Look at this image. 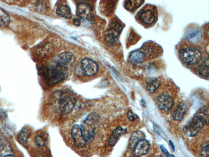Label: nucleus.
Instances as JSON below:
<instances>
[{
	"instance_id": "obj_32",
	"label": "nucleus",
	"mask_w": 209,
	"mask_h": 157,
	"mask_svg": "<svg viewBox=\"0 0 209 157\" xmlns=\"http://www.w3.org/2000/svg\"><path fill=\"white\" fill-rule=\"evenodd\" d=\"M160 149H161L162 152L164 154L166 157H171V154H169V152H168L167 150L165 148L164 146H163V145H161V146H160Z\"/></svg>"
},
{
	"instance_id": "obj_11",
	"label": "nucleus",
	"mask_w": 209,
	"mask_h": 157,
	"mask_svg": "<svg viewBox=\"0 0 209 157\" xmlns=\"http://www.w3.org/2000/svg\"><path fill=\"white\" fill-rule=\"evenodd\" d=\"M150 147V142L145 139H141L137 143L132 149V154L135 157H140L148 152Z\"/></svg>"
},
{
	"instance_id": "obj_34",
	"label": "nucleus",
	"mask_w": 209,
	"mask_h": 157,
	"mask_svg": "<svg viewBox=\"0 0 209 157\" xmlns=\"http://www.w3.org/2000/svg\"><path fill=\"white\" fill-rule=\"evenodd\" d=\"M169 145H170L172 149L174 152V151H175V146H174V143H173L172 140H169Z\"/></svg>"
},
{
	"instance_id": "obj_15",
	"label": "nucleus",
	"mask_w": 209,
	"mask_h": 157,
	"mask_svg": "<svg viewBox=\"0 0 209 157\" xmlns=\"http://www.w3.org/2000/svg\"><path fill=\"white\" fill-rule=\"evenodd\" d=\"M127 132V130L125 128H123L122 127H119L113 130L109 137L108 141V145L109 146H113L116 145L119 138L121 135L124 134Z\"/></svg>"
},
{
	"instance_id": "obj_31",
	"label": "nucleus",
	"mask_w": 209,
	"mask_h": 157,
	"mask_svg": "<svg viewBox=\"0 0 209 157\" xmlns=\"http://www.w3.org/2000/svg\"><path fill=\"white\" fill-rule=\"evenodd\" d=\"M127 116L130 121H135L138 118V117L136 114H134L131 110H129L128 111Z\"/></svg>"
},
{
	"instance_id": "obj_2",
	"label": "nucleus",
	"mask_w": 209,
	"mask_h": 157,
	"mask_svg": "<svg viewBox=\"0 0 209 157\" xmlns=\"http://www.w3.org/2000/svg\"><path fill=\"white\" fill-rule=\"evenodd\" d=\"M54 105L58 113L67 115L71 113L76 104V99L72 92L60 90L56 92L53 98Z\"/></svg>"
},
{
	"instance_id": "obj_7",
	"label": "nucleus",
	"mask_w": 209,
	"mask_h": 157,
	"mask_svg": "<svg viewBox=\"0 0 209 157\" xmlns=\"http://www.w3.org/2000/svg\"><path fill=\"white\" fill-rule=\"evenodd\" d=\"M77 16L81 19L92 21L93 19V10L92 7L86 3H80L77 7Z\"/></svg>"
},
{
	"instance_id": "obj_4",
	"label": "nucleus",
	"mask_w": 209,
	"mask_h": 157,
	"mask_svg": "<svg viewBox=\"0 0 209 157\" xmlns=\"http://www.w3.org/2000/svg\"><path fill=\"white\" fill-rule=\"evenodd\" d=\"M179 56L183 63L188 65H193L197 64L200 61L202 54L199 50L186 48L180 51Z\"/></svg>"
},
{
	"instance_id": "obj_8",
	"label": "nucleus",
	"mask_w": 209,
	"mask_h": 157,
	"mask_svg": "<svg viewBox=\"0 0 209 157\" xmlns=\"http://www.w3.org/2000/svg\"><path fill=\"white\" fill-rule=\"evenodd\" d=\"M157 104L159 109L168 112L174 105V100L171 96L167 94H162L157 97Z\"/></svg>"
},
{
	"instance_id": "obj_27",
	"label": "nucleus",
	"mask_w": 209,
	"mask_h": 157,
	"mask_svg": "<svg viewBox=\"0 0 209 157\" xmlns=\"http://www.w3.org/2000/svg\"><path fill=\"white\" fill-rule=\"evenodd\" d=\"M197 71L200 75L205 77H209L208 65H202L197 67Z\"/></svg>"
},
{
	"instance_id": "obj_1",
	"label": "nucleus",
	"mask_w": 209,
	"mask_h": 157,
	"mask_svg": "<svg viewBox=\"0 0 209 157\" xmlns=\"http://www.w3.org/2000/svg\"><path fill=\"white\" fill-rule=\"evenodd\" d=\"M41 74L45 81L49 84H55L62 82L68 75V68L58 61L45 66L41 69Z\"/></svg>"
},
{
	"instance_id": "obj_17",
	"label": "nucleus",
	"mask_w": 209,
	"mask_h": 157,
	"mask_svg": "<svg viewBox=\"0 0 209 157\" xmlns=\"http://www.w3.org/2000/svg\"><path fill=\"white\" fill-rule=\"evenodd\" d=\"M13 154L12 148L6 139L0 138V157H5Z\"/></svg>"
},
{
	"instance_id": "obj_5",
	"label": "nucleus",
	"mask_w": 209,
	"mask_h": 157,
	"mask_svg": "<svg viewBox=\"0 0 209 157\" xmlns=\"http://www.w3.org/2000/svg\"><path fill=\"white\" fill-rule=\"evenodd\" d=\"M205 124L203 120L195 115L185 126L183 132L188 137H194L200 132Z\"/></svg>"
},
{
	"instance_id": "obj_23",
	"label": "nucleus",
	"mask_w": 209,
	"mask_h": 157,
	"mask_svg": "<svg viewBox=\"0 0 209 157\" xmlns=\"http://www.w3.org/2000/svg\"><path fill=\"white\" fill-rule=\"evenodd\" d=\"M195 115L199 117L204 121L205 124L208 125L209 121L208 106H204L200 108L197 111Z\"/></svg>"
},
{
	"instance_id": "obj_10",
	"label": "nucleus",
	"mask_w": 209,
	"mask_h": 157,
	"mask_svg": "<svg viewBox=\"0 0 209 157\" xmlns=\"http://www.w3.org/2000/svg\"><path fill=\"white\" fill-rule=\"evenodd\" d=\"M71 136L77 147L82 148L86 146L87 143L82 134L79 125L75 124L72 127L71 129Z\"/></svg>"
},
{
	"instance_id": "obj_35",
	"label": "nucleus",
	"mask_w": 209,
	"mask_h": 157,
	"mask_svg": "<svg viewBox=\"0 0 209 157\" xmlns=\"http://www.w3.org/2000/svg\"><path fill=\"white\" fill-rule=\"evenodd\" d=\"M5 157H16L15 156H14V155H9L8 156H6Z\"/></svg>"
},
{
	"instance_id": "obj_9",
	"label": "nucleus",
	"mask_w": 209,
	"mask_h": 157,
	"mask_svg": "<svg viewBox=\"0 0 209 157\" xmlns=\"http://www.w3.org/2000/svg\"><path fill=\"white\" fill-rule=\"evenodd\" d=\"M121 24L118 22L112 24L106 33V39L108 43L112 44L116 41L122 30Z\"/></svg>"
},
{
	"instance_id": "obj_25",
	"label": "nucleus",
	"mask_w": 209,
	"mask_h": 157,
	"mask_svg": "<svg viewBox=\"0 0 209 157\" xmlns=\"http://www.w3.org/2000/svg\"><path fill=\"white\" fill-rule=\"evenodd\" d=\"M48 140V137L46 134L40 133L36 136L34 143L38 147H42L46 145Z\"/></svg>"
},
{
	"instance_id": "obj_24",
	"label": "nucleus",
	"mask_w": 209,
	"mask_h": 157,
	"mask_svg": "<svg viewBox=\"0 0 209 157\" xmlns=\"http://www.w3.org/2000/svg\"><path fill=\"white\" fill-rule=\"evenodd\" d=\"M10 22L9 15L3 9L0 8V28L6 27L10 24Z\"/></svg>"
},
{
	"instance_id": "obj_26",
	"label": "nucleus",
	"mask_w": 209,
	"mask_h": 157,
	"mask_svg": "<svg viewBox=\"0 0 209 157\" xmlns=\"http://www.w3.org/2000/svg\"><path fill=\"white\" fill-rule=\"evenodd\" d=\"M144 2L142 1H127L126 3L125 7L129 11H134L141 5Z\"/></svg>"
},
{
	"instance_id": "obj_30",
	"label": "nucleus",
	"mask_w": 209,
	"mask_h": 157,
	"mask_svg": "<svg viewBox=\"0 0 209 157\" xmlns=\"http://www.w3.org/2000/svg\"><path fill=\"white\" fill-rule=\"evenodd\" d=\"M74 73L76 75L79 76V77L84 76L82 69L81 66L80 62L76 65L74 69Z\"/></svg>"
},
{
	"instance_id": "obj_16",
	"label": "nucleus",
	"mask_w": 209,
	"mask_h": 157,
	"mask_svg": "<svg viewBox=\"0 0 209 157\" xmlns=\"http://www.w3.org/2000/svg\"><path fill=\"white\" fill-rule=\"evenodd\" d=\"M188 110V106L187 104L185 102L181 103L173 113V119L177 121L182 120Z\"/></svg>"
},
{
	"instance_id": "obj_3",
	"label": "nucleus",
	"mask_w": 209,
	"mask_h": 157,
	"mask_svg": "<svg viewBox=\"0 0 209 157\" xmlns=\"http://www.w3.org/2000/svg\"><path fill=\"white\" fill-rule=\"evenodd\" d=\"M99 120V115L93 113L90 114L80 125L82 134L87 143L92 141L95 137V130Z\"/></svg>"
},
{
	"instance_id": "obj_20",
	"label": "nucleus",
	"mask_w": 209,
	"mask_h": 157,
	"mask_svg": "<svg viewBox=\"0 0 209 157\" xmlns=\"http://www.w3.org/2000/svg\"><path fill=\"white\" fill-rule=\"evenodd\" d=\"M145 135L144 132L140 130H137L133 133L129 140V146L130 149H132L137 143L141 139H145Z\"/></svg>"
},
{
	"instance_id": "obj_12",
	"label": "nucleus",
	"mask_w": 209,
	"mask_h": 157,
	"mask_svg": "<svg viewBox=\"0 0 209 157\" xmlns=\"http://www.w3.org/2000/svg\"><path fill=\"white\" fill-rule=\"evenodd\" d=\"M201 32L198 27H192L186 33V39L192 43H198L201 41Z\"/></svg>"
},
{
	"instance_id": "obj_33",
	"label": "nucleus",
	"mask_w": 209,
	"mask_h": 157,
	"mask_svg": "<svg viewBox=\"0 0 209 157\" xmlns=\"http://www.w3.org/2000/svg\"><path fill=\"white\" fill-rule=\"evenodd\" d=\"M74 24V25H76V26H79L81 25V21L80 20L78 19V18H74L73 21Z\"/></svg>"
},
{
	"instance_id": "obj_21",
	"label": "nucleus",
	"mask_w": 209,
	"mask_h": 157,
	"mask_svg": "<svg viewBox=\"0 0 209 157\" xmlns=\"http://www.w3.org/2000/svg\"><path fill=\"white\" fill-rule=\"evenodd\" d=\"M160 85V80L157 77H151L147 82V89L150 93H153L159 88Z\"/></svg>"
},
{
	"instance_id": "obj_28",
	"label": "nucleus",
	"mask_w": 209,
	"mask_h": 157,
	"mask_svg": "<svg viewBox=\"0 0 209 157\" xmlns=\"http://www.w3.org/2000/svg\"><path fill=\"white\" fill-rule=\"evenodd\" d=\"M153 129L162 138L165 140H167V137L166 133L164 132L163 130L162 129L160 126L156 123H153Z\"/></svg>"
},
{
	"instance_id": "obj_19",
	"label": "nucleus",
	"mask_w": 209,
	"mask_h": 157,
	"mask_svg": "<svg viewBox=\"0 0 209 157\" xmlns=\"http://www.w3.org/2000/svg\"><path fill=\"white\" fill-rule=\"evenodd\" d=\"M30 131L27 127L23 128L17 135V139L18 143L25 148L27 147V142L29 137Z\"/></svg>"
},
{
	"instance_id": "obj_18",
	"label": "nucleus",
	"mask_w": 209,
	"mask_h": 157,
	"mask_svg": "<svg viewBox=\"0 0 209 157\" xmlns=\"http://www.w3.org/2000/svg\"><path fill=\"white\" fill-rule=\"evenodd\" d=\"M146 55L141 50L135 51L129 56V60L133 64H139L144 62L146 59Z\"/></svg>"
},
{
	"instance_id": "obj_29",
	"label": "nucleus",
	"mask_w": 209,
	"mask_h": 157,
	"mask_svg": "<svg viewBox=\"0 0 209 157\" xmlns=\"http://www.w3.org/2000/svg\"><path fill=\"white\" fill-rule=\"evenodd\" d=\"M200 157H209V143L204 145L201 150Z\"/></svg>"
},
{
	"instance_id": "obj_22",
	"label": "nucleus",
	"mask_w": 209,
	"mask_h": 157,
	"mask_svg": "<svg viewBox=\"0 0 209 157\" xmlns=\"http://www.w3.org/2000/svg\"><path fill=\"white\" fill-rule=\"evenodd\" d=\"M56 13L58 15L66 18H70L71 17V9L66 5H59L56 9Z\"/></svg>"
},
{
	"instance_id": "obj_14",
	"label": "nucleus",
	"mask_w": 209,
	"mask_h": 157,
	"mask_svg": "<svg viewBox=\"0 0 209 157\" xmlns=\"http://www.w3.org/2000/svg\"><path fill=\"white\" fill-rule=\"evenodd\" d=\"M155 18L154 12L150 9L142 10L139 14V18L141 21L148 25L153 23Z\"/></svg>"
},
{
	"instance_id": "obj_13",
	"label": "nucleus",
	"mask_w": 209,
	"mask_h": 157,
	"mask_svg": "<svg viewBox=\"0 0 209 157\" xmlns=\"http://www.w3.org/2000/svg\"><path fill=\"white\" fill-rule=\"evenodd\" d=\"M75 58L71 52H66L62 53L59 55L58 62L63 66L68 68L74 63Z\"/></svg>"
},
{
	"instance_id": "obj_6",
	"label": "nucleus",
	"mask_w": 209,
	"mask_h": 157,
	"mask_svg": "<svg viewBox=\"0 0 209 157\" xmlns=\"http://www.w3.org/2000/svg\"><path fill=\"white\" fill-rule=\"evenodd\" d=\"M84 76H92L95 75L99 70V65L92 59L85 58L80 62Z\"/></svg>"
}]
</instances>
